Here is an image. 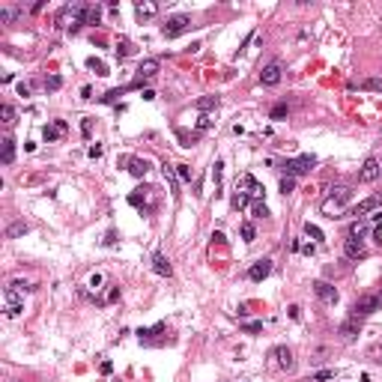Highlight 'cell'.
I'll list each match as a JSON object with an SVG mask.
<instances>
[{"mask_svg":"<svg viewBox=\"0 0 382 382\" xmlns=\"http://www.w3.org/2000/svg\"><path fill=\"white\" fill-rule=\"evenodd\" d=\"M260 84L263 87H278L281 84V63H269L260 72Z\"/></svg>","mask_w":382,"mask_h":382,"instance_id":"52a82bcc","label":"cell"},{"mask_svg":"<svg viewBox=\"0 0 382 382\" xmlns=\"http://www.w3.org/2000/svg\"><path fill=\"white\" fill-rule=\"evenodd\" d=\"M358 90H373V93H382V78H364L358 84Z\"/></svg>","mask_w":382,"mask_h":382,"instance_id":"f1b7e54d","label":"cell"},{"mask_svg":"<svg viewBox=\"0 0 382 382\" xmlns=\"http://www.w3.org/2000/svg\"><path fill=\"white\" fill-rule=\"evenodd\" d=\"M233 209H245L248 203H251V194H248V191H242V188H236V194H233Z\"/></svg>","mask_w":382,"mask_h":382,"instance_id":"d4e9b609","label":"cell"},{"mask_svg":"<svg viewBox=\"0 0 382 382\" xmlns=\"http://www.w3.org/2000/svg\"><path fill=\"white\" fill-rule=\"evenodd\" d=\"M159 331H164V326H162V323H159V326H152V328H140V331H137V337H140V340H146V337L159 334Z\"/></svg>","mask_w":382,"mask_h":382,"instance_id":"d590c367","label":"cell"},{"mask_svg":"<svg viewBox=\"0 0 382 382\" xmlns=\"http://www.w3.org/2000/svg\"><path fill=\"white\" fill-rule=\"evenodd\" d=\"M152 269H156V275H162V278H170V275H173V266H170V260H167L162 251L152 254Z\"/></svg>","mask_w":382,"mask_h":382,"instance_id":"7c38bea8","label":"cell"},{"mask_svg":"<svg viewBox=\"0 0 382 382\" xmlns=\"http://www.w3.org/2000/svg\"><path fill=\"white\" fill-rule=\"evenodd\" d=\"M304 236H311L314 242H326V236H323V230H320V227H317V224H311V221H308V224H304Z\"/></svg>","mask_w":382,"mask_h":382,"instance_id":"83f0119b","label":"cell"},{"mask_svg":"<svg viewBox=\"0 0 382 382\" xmlns=\"http://www.w3.org/2000/svg\"><path fill=\"white\" fill-rule=\"evenodd\" d=\"M317 164V159L314 156H299V159H290V162H284L281 164V170H284V176H301V173H311V167Z\"/></svg>","mask_w":382,"mask_h":382,"instance_id":"7a4b0ae2","label":"cell"},{"mask_svg":"<svg viewBox=\"0 0 382 382\" xmlns=\"http://www.w3.org/2000/svg\"><path fill=\"white\" fill-rule=\"evenodd\" d=\"M173 167H176V173H179V179H185V182H188L191 176H194V170H191L188 164H173Z\"/></svg>","mask_w":382,"mask_h":382,"instance_id":"74e56055","label":"cell"},{"mask_svg":"<svg viewBox=\"0 0 382 382\" xmlns=\"http://www.w3.org/2000/svg\"><path fill=\"white\" fill-rule=\"evenodd\" d=\"M242 328H245V331H251V334H254V331H260V328H263V323H245V326H242Z\"/></svg>","mask_w":382,"mask_h":382,"instance_id":"681fc988","label":"cell"},{"mask_svg":"<svg viewBox=\"0 0 382 382\" xmlns=\"http://www.w3.org/2000/svg\"><path fill=\"white\" fill-rule=\"evenodd\" d=\"M3 299H6V308H3L6 317H18V314L24 311V301H21V296H18V290H15L12 284L3 290Z\"/></svg>","mask_w":382,"mask_h":382,"instance_id":"5b68a950","label":"cell"},{"mask_svg":"<svg viewBox=\"0 0 382 382\" xmlns=\"http://www.w3.org/2000/svg\"><path fill=\"white\" fill-rule=\"evenodd\" d=\"M350 200H353V188H350V185H337V188L331 191V194L323 200V212H326L328 218H340L337 212H340L343 206H347Z\"/></svg>","mask_w":382,"mask_h":382,"instance_id":"6da1fadb","label":"cell"},{"mask_svg":"<svg viewBox=\"0 0 382 382\" xmlns=\"http://www.w3.org/2000/svg\"><path fill=\"white\" fill-rule=\"evenodd\" d=\"M379 308H382V296H361L353 304V317H367V314H373Z\"/></svg>","mask_w":382,"mask_h":382,"instance_id":"277c9868","label":"cell"},{"mask_svg":"<svg viewBox=\"0 0 382 382\" xmlns=\"http://www.w3.org/2000/svg\"><path fill=\"white\" fill-rule=\"evenodd\" d=\"M63 132H66V123H63V120H57L54 126H45V129H42V137H45V140L51 143V140H57V137H60Z\"/></svg>","mask_w":382,"mask_h":382,"instance_id":"e0dca14e","label":"cell"},{"mask_svg":"<svg viewBox=\"0 0 382 382\" xmlns=\"http://www.w3.org/2000/svg\"><path fill=\"white\" fill-rule=\"evenodd\" d=\"M221 176H224V162H215V164H212V179H215V188H221Z\"/></svg>","mask_w":382,"mask_h":382,"instance_id":"d6a6232c","label":"cell"},{"mask_svg":"<svg viewBox=\"0 0 382 382\" xmlns=\"http://www.w3.org/2000/svg\"><path fill=\"white\" fill-rule=\"evenodd\" d=\"M364 233H367V224H361V221H355L350 227V236H355V239H364Z\"/></svg>","mask_w":382,"mask_h":382,"instance_id":"1f68e13d","label":"cell"},{"mask_svg":"<svg viewBox=\"0 0 382 382\" xmlns=\"http://www.w3.org/2000/svg\"><path fill=\"white\" fill-rule=\"evenodd\" d=\"M3 164H12L15 162V140L12 137H3V156H0Z\"/></svg>","mask_w":382,"mask_h":382,"instance_id":"d6986e66","label":"cell"},{"mask_svg":"<svg viewBox=\"0 0 382 382\" xmlns=\"http://www.w3.org/2000/svg\"><path fill=\"white\" fill-rule=\"evenodd\" d=\"M242 239H245V242H254V224H251V221L242 224Z\"/></svg>","mask_w":382,"mask_h":382,"instance_id":"ab89813d","label":"cell"},{"mask_svg":"<svg viewBox=\"0 0 382 382\" xmlns=\"http://www.w3.org/2000/svg\"><path fill=\"white\" fill-rule=\"evenodd\" d=\"M287 110H290V108H287V102H281V105H275V108H272V113H269V117H272V120H281V117H287Z\"/></svg>","mask_w":382,"mask_h":382,"instance_id":"8d00e7d4","label":"cell"},{"mask_svg":"<svg viewBox=\"0 0 382 382\" xmlns=\"http://www.w3.org/2000/svg\"><path fill=\"white\" fill-rule=\"evenodd\" d=\"M156 12H159V3H149V0H137V3H135V15H137L140 21L152 18Z\"/></svg>","mask_w":382,"mask_h":382,"instance_id":"9a60e30c","label":"cell"},{"mask_svg":"<svg viewBox=\"0 0 382 382\" xmlns=\"http://www.w3.org/2000/svg\"><path fill=\"white\" fill-rule=\"evenodd\" d=\"M209 126H212V117H200V120H197V129H200V132L209 129Z\"/></svg>","mask_w":382,"mask_h":382,"instance_id":"7dc6e473","label":"cell"},{"mask_svg":"<svg viewBox=\"0 0 382 382\" xmlns=\"http://www.w3.org/2000/svg\"><path fill=\"white\" fill-rule=\"evenodd\" d=\"M188 27H191V18L179 12V15H170V18H167V24L162 27V36H164V39H176V36L185 33Z\"/></svg>","mask_w":382,"mask_h":382,"instance_id":"3957f363","label":"cell"},{"mask_svg":"<svg viewBox=\"0 0 382 382\" xmlns=\"http://www.w3.org/2000/svg\"><path fill=\"white\" fill-rule=\"evenodd\" d=\"M159 72V60H143L140 66H137V81L132 84V87H140L146 78H152V75H156Z\"/></svg>","mask_w":382,"mask_h":382,"instance_id":"5bb4252c","label":"cell"},{"mask_svg":"<svg viewBox=\"0 0 382 382\" xmlns=\"http://www.w3.org/2000/svg\"><path fill=\"white\" fill-rule=\"evenodd\" d=\"M218 105H221V99H218V96H203V99H197V102H194V108H197V110H212V108H218Z\"/></svg>","mask_w":382,"mask_h":382,"instance_id":"cb8c5ba5","label":"cell"},{"mask_svg":"<svg viewBox=\"0 0 382 382\" xmlns=\"http://www.w3.org/2000/svg\"><path fill=\"white\" fill-rule=\"evenodd\" d=\"M129 203H132V206H140V203H143V194H140V191H135V194H129Z\"/></svg>","mask_w":382,"mask_h":382,"instance_id":"bcb514c9","label":"cell"},{"mask_svg":"<svg viewBox=\"0 0 382 382\" xmlns=\"http://www.w3.org/2000/svg\"><path fill=\"white\" fill-rule=\"evenodd\" d=\"M87 66H90V69H96L99 75H108V66H105L102 60H96V57H90V60H87Z\"/></svg>","mask_w":382,"mask_h":382,"instance_id":"f35d334b","label":"cell"},{"mask_svg":"<svg viewBox=\"0 0 382 382\" xmlns=\"http://www.w3.org/2000/svg\"><path fill=\"white\" fill-rule=\"evenodd\" d=\"M162 170H164V179H167V185H170V194H173V197H179V173H176V167L164 164Z\"/></svg>","mask_w":382,"mask_h":382,"instance_id":"2e32d148","label":"cell"},{"mask_svg":"<svg viewBox=\"0 0 382 382\" xmlns=\"http://www.w3.org/2000/svg\"><path fill=\"white\" fill-rule=\"evenodd\" d=\"M60 87H63V78H60V75H51V78H45V90L54 93V90H60Z\"/></svg>","mask_w":382,"mask_h":382,"instance_id":"e575fe53","label":"cell"},{"mask_svg":"<svg viewBox=\"0 0 382 382\" xmlns=\"http://www.w3.org/2000/svg\"><path fill=\"white\" fill-rule=\"evenodd\" d=\"M343 254H347L350 260H361V257H367V248H364V239H355V236H347V242H343Z\"/></svg>","mask_w":382,"mask_h":382,"instance_id":"8992f818","label":"cell"},{"mask_svg":"<svg viewBox=\"0 0 382 382\" xmlns=\"http://www.w3.org/2000/svg\"><path fill=\"white\" fill-rule=\"evenodd\" d=\"M293 188H296V179H293V176H284V179H281V191H284V194H290Z\"/></svg>","mask_w":382,"mask_h":382,"instance_id":"60d3db41","label":"cell"},{"mask_svg":"<svg viewBox=\"0 0 382 382\" xmlns=\"http://www.w3.org/2000/svg\"><path fill=\"white\" fill-rule=\"evenodd\" d=\"M123 93H126V90H123V87H120V90H110V93H108V96H105V102H117V99H120V96H123Z\"/></svg>","mask_w":382,"mask_h":382,"instance_id":"ee69618b","label":"cell"},{"mask_svg":"<svg viewBox=\"0 0 382 382\" xmlns=\"http://www.w3.org/2000/svg\"><path fill=\"white\" fill-rule=\"evenodd\" d=\"M102 18V6H87L84 9V24H99Z\"/></svg>","mask_w":382,"mask_h":382,"instance_id":"484cf974","label":"cell"},{"mask_svg":"<svg viewBox=\"0 0 382 382\" xmlns=\"http://www.w3.org/2000/svg\"><path fill=\"white\" fill-rule=\"evenodd\" d=\"M18 6H0V24H12L15 18H18Z\"/></svg>","mask_w":382,"mask_h":382,"instance_id":"603a6c76","label":"cell"},{"mask_svg":"<svg viewBox=\"0 0 382 382\" xmlns=\"http://www.w3.org/2000/svg\"><path fill=\"white\" fill-rule=\"evenodd\" d=\"M382 203V194H373V197H367V200H361L358 206H353L347 215H353V218H358V215H367V212H373L376 206Z\"/></svg>","mask_w":382,"mask_h":382,"instance_id":"4fadbf2b","label":"cell"},{"mask_svg":"<svg viewBox=\"0 0 382 382\" xmlns=\"http://www.w3.org/2000/svg\"><path fill=\"white\" fill-rule=\"evenodd\" d=\"M132 54H135V45H132L129 39H120V42H117V57L126 60V57H132Z\"/></svg>","mask_w":382,"mask_h":382,"instance_id":"4316f807","label":"cell"},{"mask_svg":"<svg viewBox=\"0 0 382 382\" xmlns=\"http://www.w3.org/2000/svg\"><path fill=\"white\" fill-rule=\"evenodd\" d=\"M272 275V260H257L251 269H248V278L251 281H263V278H269Z\"/></svg>","mask_w":382,"mask_h":382,"instance_id":"8fae6325","label":"cell"},{"mask_svg":"<svg viewBox=\"0 0 382 382\" xmlns=\"http://www.w3.org/2000/svg\"><path fill=\"white\" fill-rule=\"evenodd\" d=\"M176 137L182 140V146H194V140L200 137V132H191V135H188V132H182V129H179V132H176Z\"/></svg>","mask_w":382,"mask_h":382,"instance_id":"4dcf8cb0","label":"cell"},{"mask_svg":"<svg viewBox=\"0 0 382 382\" xmlns=\"http://www.w3.org/2000/svg\"><path fill=\"white\" fill-rule=\"evenodd\" d=\"M81 132H84V137H90V132H93V120H84V123H81Z\"/></svg>","mask_w":382,"mask_h":382,"instance_id":"c3c4849f","label":"cell"},{"mask_svg":"<svg viewBox=\"0 0 382 382\" xmlns=\"http://www.w3.org/2000/svg\"><path fill=\"white\" fill-rule=\"evenodd\" d=\"M251 212H254V218H269V206H266V203H260V200L251 206Z\"/></svg>","mask_w":382,"mask_h":382,"instance_id":"836d02e7","label":"cell"},{"mask_svg":"<svg viewBox=\"0 0 382 382\" xmlns=\"http://www.w3.org/2000/svg\"><path fill=\"white\" fill-rule=\"evenodd\" d=\"M146 170H149L146 159H129V173L132 176H146Z\"/></svg>","mask_w":382,"mask_h":382,"instance_id":"ac0fdd59","label":"cell"},{"mask_svg":"<svg viewBox=\"0 0 382 382\" xmlns=\"http://www.w3.org/2000/svg\"><path fill=\"white\" fill-rule=\"evenodd\" d=\"M102 152H105L102 143H93V146H90V159H102Z\"/></svg>","mask_w":382,"mask_h":382,"instance_id":"f6af8a7d","label":"cell"},{"mask_svg":"<svg viewBox=\"0 0 382 382\" xmlns=\"http://www.w3.org/2000/svg\"><path fill=\"white\" fill-rule=\"evenodd\" d=\"M358 328H361V323H358V317H353V320H347V323L340 326V334H343V337H355Z\"/></svg>","mask_w":382,"mask_h":382,"instance_id":"44dd1931","label":"cell"},{"mask_svg":"<svg viewBox=\"0 0 382 382\" xmlns=\"http://www.w3.org/2000/svg\"><path fill=\"white\" fill-rule=\"evenodd\" d=\"M242 185L248 188V194H251V197H263V188H260V182H257L251 173H245V176H242Z\"/></svg>","mask_w":382,"mask_h":382,"instance_id":"ffe728a7","label":"cell"},{"mask_svg":"<svg viewBox=\"0 0 382 382\" xmlns=\"http://www.w3.org/2000/svg\"><path fill=\"white\" fill-rule=\"evenodd\" d=\"M30 93H33V84H30V81H21V84H18V96H24V99H27Z\"/></svg>","mask_w":382,"mask_h":382,"instance_id":"7bdbcfd3","label":"cell"},{"mask_svg":"<svg viewBox=\"0 0 382 382\" xmlns=\"http://www.w3.org/2000/svg\"><path fill=\"white\" fill-rule=\"evenodd\" d=\"M272 355H275V361H278L281 370H296V358H293V350H290V347H275Z\"/></svg>","mask_w":382,"mask_h":382,"instance_id":"9c48e42d","label":"cell"},{"mask_svg":"<svg viewBox=\"0 0 382 382\" xmlns=\"http://www.w3.org/2000/svg\"><path fill=\"white\" fill-rule=\"evenodd\" d=\"M314 293H317V299L326 301V304H334V301H337V290H334L328 281H317V284H314Z\"/></svg>","mask_w":382,"mask_h":382,"instance_id":"30bf717a","label":"cell"},{"mask_svg":"<svg viewBox=\"0 0 382 382\" xmlns=\"http://www.w3.org/2000/svg\"><path fill=\"white\" fill-rule=\"evenodd\" d=\"M379 173H382V164H379L376 159H367V162L361 164V170H358V179H361V182H376Z\"/></svg>","mask_w":382,"mask_h":382,"instance_id":"ba28073f","label":"cell"},{"mask_svg":"<svg viewBox=\"0 0 382 382\" xmlns=\"http://www.w3.org/2000/svg\"><path fill=\"white\" fill-rule=\"evenodd\" d=\"M27 230H30V227H27L24 221H15V224H9V227H6V239H18V236H24Z\"/></svg>","mask_w":382,"mask_h":382,"instance_id":"7402d4cb","label":"cell"},{"mask_svg":"<svg viewBox=\"0 0 382 382\" xmlns=\"http://www.w3.org/2000/svg\"><path fill=\"white\" fill-rule=\"evenodd\" d=\"M0 113H3V123H6V126H12V123H15V117H18V110H15L9 102H6L3 108H0Z\"/></svg>","mask_w":382,"mask_h":382,"instance_id":"f546056e","label":"cell"},{"mask_svg":"<svg viewBox=\"0 0 382 382\" xmlns=\"http://www.w3.org/2000/svg\"><path fill=\"white\" fill-rule=\"evenodd\" d=\"M311 379H314V382H326V379H334V370H320V373H314Z\"/></svg>","mask_w":382,"mask_h":382,"instance_id":"b9f144b4","label":"cell"},{"mask_svg":"<svg viewBox=\"0 0 382 382\" xmlns=\"http://www.w3.org/2000/svg\"><path fill=\"white\" fill-rule=\"evenodd\" d=\"M99 284H102V275H93V278H90V287H96V290H99Z\"/></svg>","mask_w":382,"mask_h":382,"instance_id":"f907efd6","label":"cell"}]
</instances>
